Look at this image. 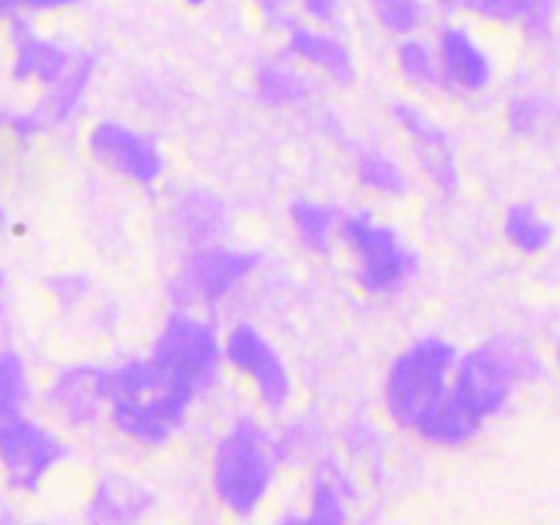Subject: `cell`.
<instances>
[{
    "instance_id": "6da1fadb",
    "label": "cell",
    "mask_w": 560,
    "mask_h": 525,
    "mask_svg": "<svg viewBox=\"0 0 560 525\" xmlns=\"http://www.w3.org/2000/svg\"><path fill=\"white\" fill-rule=\"evenodd\" d=\"M222 359V339L211 323L173 312L148 359L104 366L109 421L129 441L164 443L213 386Z\"/></svg>"
},
{
    "instance_id": "7a4b0ae2",
    "label": "cell",
    "mask_w": 560,
    "mask_h": 525,
    "mask_svg": "<svg viewBox=\"0 0 560 525\" xmlns=\"http://www.w3.org/2000/svg\"><path fill=\"white\" fill-rule=\"evenodd\" d=\"M541 375L545 361L534 345L509 334L492 337L457 359L448 386V405L476 438L487 421L506 408L520 386Z\"/></svg>"
},
{
    "instance_id": "3957f363",
    "label": "cell",
    "mask_w": 560,
    "mask_h": 525,
    "mask_svg": "<svg viewBox=\"0 0 560 525\" xmlns=\"http://www.w3.org/2000/svg\"><path fill=\"white\" fill-rule=\"evenodd\" d=\"M277 448L266 427L252 416L235 421L213 448L211 481L219 503L235 517H249L277 479Z\"/></svg>"
},
{
    "instance_id": "277c9868",
    "label": "cell",
    "mask_w": 560,
    "mask_h": 525,
    "mask_svg": "<svg viewBox=\"0 0 560 525\" xmlns=\"http://www.w3.org/2000/svg\"><path fill=\"white\" fill-rule=\"evenodd\" d=\"M459 353L441 337H424L394 359L386 375V410L402 430L419 435L443 408Z\"/></svg>"
},
{
    "instance_id": "5b68a950",
    "label": "cell",
    "mask_w": 560,
    "mask_h": 525,
    "mask_svg": "<svg viewBox=\"0 0 560 525\" xmlns=\"http://www.w3.org/2000/svg\"><path fill=\"white\" fill-rule=\"evenodd\" d=\"M339 235L355 257V279L370 295H392L413 277L416 257L388 224L372 213H348L339 222Z\"/></svg>"
},
{
    "instance_id": "8992f818",
    "label": "cell",
    "mask_w": 560,
    "mask_h": 525,
    "mask_svg": "<svg viewBox=\"0 0 560 525\" xmlns=\"http://www.w3.org/2000/svg\"><path fill=\"white\" fill-rule=\"evenodd\" d=\"M260 266L255 252L230 249L222 244L195 246L184 271L175 279V299L180 304L219 306L228 301Z\"/></svg>"
},
{
    "instance_id": "52a82bcc",
    "label": "cell",
    "mask_w": 560,
    "mask_h": 525,
    "mask_svg": "<svg viewBox=\"0 0 560 525\" xmlns=\"http://www.w3.org/2000/svg\"><path fill=\"white\" fill-rule=\"evenodd\" d=\"M63 457L66 443L49 427L22 413L0 424V465L14 490L36 492Z\"/></svg>"
},
{
    "instance_id": "ba28073f",
    "label": "cell",
    "mask_w": 560,
    "mask_h": 525,
    "mask_svg": "<svg viewBox=\"0 0 560 525\" xmlns=\"http://www.w3.org/2000/svg\"><path fill=\"white\" fill-rule=\"evenodd\" d=\"M222 355L255 386L257 397L266 408L282 410L288 405L290 392H293L290 372L279 350L268 342L260 328L249 326V323H238L230 328L222 342Z\"/></svg>"
},
{
    "instance_id": "9c48e42d",
    "label": "cell",
    "mask_w": 560,
    "mask_h": 525,
    "mask_svg": "<svg viewBox=\"0 0 560 525\" xmlns=\"http://www.w3.org/2000/svg\"><path fill=\"white\" fill-rule=\"evenodd\" d=\"M91 153L120 178L153 186L164 173V156L156 142L118 120H102L91 131Z\"/></svg>"
},
{
    "instance_id": "30bf717a",
    "label": "cell",
    "mask_w": 560,
    "mask_h": 525,
    "mask_svg": "<svg viewBox=\"0 0 560 525\" xmlns=\"http://www.w3.org/2000/svg\"><path fill=\"white\" fill-rule=\"evenodd\" d=\"M394 124L399 126L408 142L413 145L416 162L421 173L435 184L443 195H452L459 184L457 153H454V140L443 126H438L430 115L410 102H397L392 107Z\"/></svg>"
},
{
    "instance_id": "8fae6325",
    "label": "cell",
    "mask_w": 560,
    "mask_h": 525,
    "mask_svg": "<svg viewBox=\"0 0 560 525\" xmlns=\"http://www.w3.org/2000/svg\"><path fill=\"white\" fill-rule=\"evenodd\" d=\"M9 42L11 77L16 82H36V85L49 88L71 69L77 58L60 42L38 33L27 16H14L9 22Z\"/></svg>"
},
{
    "instance_id": "7c38bea8",
    "label": "cell",
    "mask_w": 560,
    "mask_h": 525,
    "mask_svg": "<svg viewBox=\"0 0 560 525\" xmlns=\"http://www.w3.org/2000/svg\"><path fill=\"white\" fill-rule=\"evenodd\" d=\"M443 85L459 93H481L495 77L490 52L463 25H446L435 44Z\"/></svg>"
},
{
    "instance_id": "4fadbf2b",
    "label": "cell",
    "mask_w": 560,
    "mask_h": 525,
    "mask_svg": "<svg viewBox=\"0 0 560 525\" xmlns=\"http://www.w3.org/2000/svg\"><path fill=\"white\" fill-rule=\"evenodd\" d=\"M47 405L63 424L88 427L107 408L104 366H69L58 372L47 392Z\"/></svg>"
},
{
    "instance_id": "5bb4252c",
    "label": "cell",
    "mask_w": 560,
    "mask_h": 525,
    "mask_svg": "<svg viewBox=\"0 0 560 525\" xmlns=\"http://www.w3.org/2000/svg\"><path fill=\"white\" fill-rule=\"evenodd\" d=\"M288 49L293 58L304 60L312 69L323 71L328 80L339 85H350L355 80V60L348 44L339 36L328 33L326 27H312L290 22L288 25Z\"/></svg>"
},
{
    "instance_id": "9a60e30c",
    "label": "cell",
    "mask_w": 560,
    "mask_h": 525,
    "mask_svg": "<svg viewBox=\"0 0 560 525\" xmlns=\"http://www.w3.org/2000/svg\"><path fill=\"white\" fill-rule=\"evenodd\" d=\"M93 71H96V55L80 52L74 63H71V69L58 82L44 88V96L31 107L44 131L69 124L74 118L88 88H91Z\"/></svg>"
},
{
    "instance_id": "2e32d148",
    "label": "cell",
    "mask_w": 560,
    "mask_h": 525,
    "mask_svg": "<svg viewBox=\"0 0 560 525\" xmlns=\"http://www.w3.org/2000/svg\"><path fill=\"white\" fill-rule=\"evenodd\" d=\"M355 498V485L339 459L320 457L310 485V512L304 523L339 525L348 520V503Z\"/></svg>"
},
{
    "instance_id": "e0dca14e",
    "label": "cell",
    "mask_w": 560,
    "mask_h": 525,
    "mask_svg": "<svg viewBox=\"0 0 560 525\" xmlns=\"http://www.w3.org/2000/svg\"><path fill=\"white\" fill-rule=\"evenodd\" d=\"M151 509V492L129 476H104L88 503L91 523H137Z\"/></svg>"
},
{
    "instance_id": "ac0fdd59",
    "label": "cell",
    "mask_w": 560,
    "mask_h": 525,
    "mask_svg": "<svg viewBox=\"0 0 560 525\" xmlns=\"http://www.w3.org/2000/svg\"><path fill=\"white\" fill-rule=\"evenodd\" d=\"M175 228L191 246L219 244L228 233V206L208 189H189L175 202Z\"/></svg>"
},
{
    "instance_id": "d6986e66",
    "label": "cell",
    "mask_w": 560,
    "mask_h": 525,
    "mask_svg": "<svg viewBox=\"0 0 560 525\" xmlns=\"http://www.w3.org/2000/svg\"><path fill=\"white\" fill-rule=\"evenodd\" d=\"M503 235L520 255L536 257L550 249L556 228L534 202H514L503 217Z\"/></svg>"
},
{
    "instance_id": "ffe728a7",
    "label": "cell",
    "mask_w": 560,
    "mask_h": 525,
    "mask_svg": "<svg viewBox=\"0 0 560 525\" xmlns=\"http://www.w3.org/2000/svg\"><path fill=\"white\" fill-rule=\"evenodd\" d=\"M257 96L271 107H301V104L310 102L312 82L293 63L271 60L257 71Z\"/></svg>"
},
{
    "instance_id": "44dd1931",
    "label": "cell",
    "mask_w": 560,
    "mask_h": 525,
    "mask_svg": "<svg viewBox=\"0 0 560 525\" xmlns=\"http://www.w3.org/2000/svg\"><path fill=\"white\" fill-rule=\"evenodd\" d=\"M290 222L295 235L310 252L326 255L334 246V235L339 230V217L331 206L317 200H295L290 206Z\"/></svg>"
},
{
    "instance_id": "7402d4cb",
    "label": "cell",
    "mask_w": 560,
    "mask_h": 525,
    "mask_svg": "<svg viewBox=\"0 0 560 525\" xmlns=\"http://www.w3.org/2000/svg\"><path fill=\"white\" fill-rule=\"evenodd\" d=\"M355 175L370 191L383 197H402L410 180L402 164L383 151H364L355 159Z\"/></svg>"
},
{
    "instance_id": "603a6c76",
    "label": "cell",
    "mask_w": 560,
    "mask_h": 525,
    "mask_svg": "<svg viewBox=\"0 0 560 525\" xmlns=\"http://www.w3.org/2000/svg\"><path fill=\"white\" fill-rule=\"evenodd\" d=\"M397 66L402 71L405 82H410L419 91H432L443 85L441 63H438L435 47L416 36H405L397 47Z\"/></svg>"
},
{
    "instance_id": "cb8c5ba5",
    "label": "cell",
    "mask_w": 560,
    "mask_h": 525,
    "mask_svg": "<svg viewBox=\"0 0 560 525\" xmlns=\"http://www.w3.org/2000/svg\"><path fill=\"white\" fill-rule=\"evenodd\" d=\"M27 372L25 361L14 350H0V424L11 416L22 413L27 402Z\"/></svg>"
},
{
    "instance_id": "d4e9b609",
    "label": "cell",
    "mask_w": 560,
    "mask_h": 525,
    "mask_svg": "<svg viewBox=\"0 0 560 525\" xmlns=\"http://www.w3.org/2000/svg\"><path fill=\"white\" fill-rule=\"evenodd\" d=\"M383 31L394 36H413L427 20L424 0H366Z\"/></svg>"
},
{
    "instance_id": "484cf974",
    "label": "cell",
    "mask_w": 560,
    "mask_h": 525,
    "mask_svg": "<svg viewBox=\"0 0 560 525\" xmlns=\"http://www.w3.org/2000/svg\"><path fill=\"white\" fill-rule=\"evenodd\" d=\"M550 118V102L539 93H520L509 102L506 124L512 135L534 137Z\"/></svg>"
},
{
    "instance_id": "4316f807",
    "label": "cell",
    "mask_w": 560,
    "mask_h": 525,
    "mask_svg": "<svg viewBox=\"0 0 560 525\" xmlns=\"http://www.w3.org/2000/svg\"><path fill=\"white\" fill-rule=\"evenodd\" d=\"M558 11L560 0H525L520 27L530 42H547L552 36V27H556Z\"/></svg>"
},
{
    "instance_id": "83f0119b",
    "label": "cell",
    "mask_w": 560,
    "mask_h": 525,
    "mask_svg": "<svg viewBox=\"0 0 560 525\" xmlns=\"http://www.w3.org/2000/svg\"><path fill=\"white\" fill-rule=\"evenodd\" d=\"M317 432L310 421H295L279 438H273V448H277L279 463L282 459H299L315 452Z\"/></svg>"
},
{
    "instance_id": "f1b7e54d",
    "label": "cell",
    "mask_w": 560,
    "mask_h": 525,
    "mask_svg": "<svg viewBox=\"0 0 560 525\" xmlns=\"http://www.w3.org/2000/svg\"><path fill=\"white\" fill-rule=\"evenodd\" d=\"M525 0H468V11L495 25H520Z\"/></svg>"
},
{
    "instance_id": "f546056e",
    "label": "cell",
    "mask_w": 560,
    "mask_h": 525,
    "mask_svg": "<svg viewBox=\"0 0 560 525\" xmlns=\"http://www.w3.org/2000/svg\"><path fill=\"white\" fill-rule=\"evenodd\" d=\"M80 0H0V22H11L14 16L27 14H52V11H66Z\"/></svg>"
},
{
    "instance_id": "4dcf8cb0",
    "label": "cell",
    "mask_w": 560,
    "mask_h": 525,
    "mask_svg": "<svg viewBox=\"0 0 560 525\" xmlns=\"http://www.w3.org/2000/svg\"><path fill=\"white\" fill-rule=\"evenodd\" d=\"M299 5L320 27L334 25L342 16V0H299Z\"/></svg>"
},
{
    "instance_id": "1f68e13d",
    "label": "cell",
    "mask_w": 560,
    "mask_h": 525,
    "mask_svg": "<svg viewBox=\"0 0 560 525\" xmlns=\"http://www.w3.org/2000/svg\"><path fill=\"white\" fill-rule=\"evenodd\" d=\"M52 290L58 293V299L63 301V304H74V301H80L82 295L88 293V284L85 279L77 277V273H66V277L55 279Z\"/></svg>"
},
{
    "instance_id": "d6a6232c",
    "label": "cell",
    "mask_w": 560,
    "mask_h": 525,
    "mask_svg": "<svg viewBox=\"0 0 560 525\" xmlns=\"http://www.w3.org/2000/svg\"><path fill=\"white\" fill-rule=\"evenodd\" d=\"M255 3L266 14L268 22H273V25H290V5H293V0H255Z\"/></svg>"
},
{
    "instance_id": "836d02e7",
    "label": "cell",
    "mask_w": 560,
    "mask_h": 525,
    "mask_svg": "<svg viewBox=\"0 0 560 525\" xmlns=\"http://www.w3.org/2000/svg\"><path fill=\"white\" fill-rule=\"evenodd\" d=\"M438 9L446 11V14H459V11H468V0H435Z\"/></svg>"
},
{
    "instance_id": "e575fe53",
    "label": "cell",
    "mask_w": 560,
    "mask_h": 525,
    "mask_svg": "<svg viewBox=\"0 0 560 525\" xmlns=\"http://www.w3.org/2000/svg\"><path fill=\"white\" fill-rule=\"evenodd\" d=\"M3 295H5V273L0 271V310H3Z\"/></svg>"
},
{
    "instance_id": "d590c367",
    "label": "cell",
    "mask_w": 560,
    "mask_h": 525,
    "mask_svg": "<svg viewBox=\"0 0 560 525\" xmlns=\"http://www.w3.org/2000/svg\"><path fill=\"white\" fill-rule=\"evenodd\" d=\"M186 5H191V9H200V5H206L208 0H184Z\"/></svg>"
},
{
    "instance_id": "8d00e7d4",
    "label": "cell",
    "mask_w": 560,
    "mask_h": 525,
    "mask_svg": "<svg viewBox=\"0 0 560 525\" xmlns=\"http://www.w3.org/2000/svg\"><path fill=\"white\" fill-rule=\"evenodd\" d=\"M3 228H5V211L3 206H0V233H3Z\"/></svg>"
},
{
    "instance_id": "74e56055",
    "label": "cell",
    "mask_w": 560,
    "mask_h": 525,
    "mask_svg": "<svg viewBox=\"0 0 560 525\" xmlns=\"http://www.w3.org/2000/svg\"><path fill=\"white\" fill-rule=\"evenodd\" d=\"M556 361H558V366H560V339L556 342Z\"/></svg>"
}]
</instances>
